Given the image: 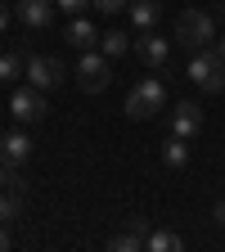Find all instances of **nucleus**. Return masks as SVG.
Masks as SVG:
<instances>
[{
  "label": "nucleus",
  "instance_id": "15",
  "mask_svg": "<svg viewBox=\"0 0 225 252\" xmlns=\"http://www.w3.org/2000/svg\"><path fill=\"white\" fill-rule=\"evenodd\" d=\"M23 68H27V54L5 50V54H0V86H14V81L23 77Z\"/></svg>",
  "mask_w": 225,
  "mask_h": 252
},
{
  "label": "nucleus",
  "instance_id": "18",
  "mask_svg": "<svg viewBox=\"0 0 225 252\" xmlns=\"http://www.w3.org/2000/svg\"><path fill=\"white\" fill-rule=\"evenodd\" d=\"M149 248H153V252H180V248H185V239H180V234H171V230H158V234H149Z\"/></svg>",
  "mask_w": 225,
  "mask_h": 252
},
{
  "label": "nucleus",
  "instance_id": "13",
  "mask_svg": "<svg viewBox=\"0 0 225 252\" xmlns=\"http://www.w3.org/2000/svg\"><path fill=\"white\" fill-rule=\"evenodd\" d=\"M158 18H162V0H131L126 5V23L140 27V32H149Z\"/></svg>",
  "mask_w": 225,
  "mask_h": 252
},
{
  "label": "nucleus",
  "instance_id": "19",
  "mask_svg": "<svg viewBox=\"0 0 225 252\" xmlns=\"http://www.w3.org/2000/svg\"><path fill=\"white\" fill-rule=\"evenodd\" d=\"M54 5H59L63 14H72V18H81V14H86V9L95 5V0H54Z\"/></svg>",
  "mask_w": 225,
  "mask_h": 252
},
{
  "label": "nucleus",
  "instance_id": "17",
  "mask_svg": "<svg viewBox=\"0 0 225 252\" xmlns=\"http://www.w3.org/2000/svg\"><path fill=\"white\" fill-rule=\"evenodd\" d=\"M126 45H131V41H126V32H104V36H99V50H104L108 59H122Z\"/></svg>",
  "mask_w": 225,
  "mask_h": 252
},
{
  "label": "nucleus",
  "instance_id": "11",
  "mask_svg": "<svg viewBox=\"0 0 225 252\" xmlns=\"http://www.w3.org/2000/svg\"><path fill=\"white\" fill-rule=\"evenodd\" d=\"M32 158V140L23 131H9V135H0V162L5 167H23Z\"/></svg>",
  "mask_w": 225,
  "mask_h": 252
},
{
  "label": "nucleus",
  "instance_id": "10",
  "mask_svg": "<svg viewBox=\"0 0 225 252\" xmlns=\"http://www.w3.org/2000/svg\"><path fill=\"white\" fill-rule=\"evenodd\" d=\"M171 131L176 135H198L203 131V108L194 104V99H185V104H176V113H171Z\"/></svg>",
  "mask_w": 225,
  "mask_h": 252
},
{
  "label": "nucleus",
  "instance_id": "7",
  "mask_svg": "<svg viewBox=\"0 0 225 252\" xmlns=\"http://www.w3.org/2000/svg\"><path fill=\"white\" fill-rule=\"evenodd\" d=\"M63 72L68 68H63V59H54V54H27V68H23V77L36 90H45V94L63 86Z\"/></svg>",
  "mask_w": 225,
  "mask_h": 252
},
{
  "label": "nucleus",
  "instance_id": "8",
  "mask_svg": "<svg viewBox=\"0 0 225 252\" xmlns=\"http://www.w3.org/2000/svg\"><path fill=\"white\" fill-rule=\"evenodd\" d=\"M54 9H59L54 0H18V23L32 32H45L54 23Z\"/></svg>",
  "mask_w": 225,
  "mask_h": 252
},
{
  "label": "nucleus",
  "instance_id": "4",
  "mask_svg": "<svg viewBox=\"0 0 225 252\" xmlns=\"http://www.w3.org/2000/svg\"><path fill=\"white\" fill-rule=\"evenodd\" d=\"M108 81H113V59L99 45H95V50H81V59H77V86L86 94H99V90H108Z\"/></svg>",
  "mask_w": 225,
  "mask_h": 252
},
{
  "label": "nucleus",
  "instance_id": "3",
  "mask_svg": "<svg viewBox=\"0 0 225 252\" xmlns=\"http://www.w3.org/2000/svg\"><path fill=\"white\" fill-rule=\"evenodd\" d=\"M185 77L194 81L203 94H221V90H225V59H221L212 45H207V50H194V54H189Z\"/></svg>",
  "mask_w": 225,
  "mask_h": 252
},
{
  "label": "nucleus",
  "instance_id": "24",
  "mask_svg": "<svg viewBox=\"0 0 225 252\" xmlns=\"http://www.w3.org/2000/svg\"><path fill=\"white\" fill-rule=\"evenodd\" d=\"M212 50H216V54L225 59V36H216V41H212Z\"/></svg>",
  "mask_w": 225,
  "mask_h": 252
},
{
  "label": "nucleus",
  "instance_id": "1",
  "mask_svg": "<svg viewBox=\"0 0 225 252\" xmlns=\"http://www.w3.org/2000/svg\"><path fill=\"white\" fill-rule=\"evenodd\" d=\"M212 41H216V18L207 9H180L176 14V45H185L194 54V50H207Z\"/></svg>",
  "mask_w": 225,
  "mask_h": 252
},
{
  "label": "nucleus",
  "instance_id": "9",
  "mask_svg": "<svg viewBox=\"0 0 225 252\" xmlns=\"http://www.w3.org/2000/svg\"><path fill=\"white\" fill-rule=\"evenodd\" d=\"M135 54L149 63V68H167V59H171V41H162L158 32H140V41H135Z\"/></svg>",
  "mask_w": 225,
  "mask_h": 252
},
{
  "label": "nucleus",
  "instance_id": "2",
  "mask_svg": "<svg viewBox=\"0 0 225 252\" xmlns=\"http://www.w3.org/2000/svg\"><path fill=\"white\" fill-rule=\"evenodd\" d=\"M162 104H167V86L158 81V77H140L131 86V94H126L122 113L131 117V122H149L153 113H162Z\"/></svg>",
  "mask_w": 225,
  "mask_h": 252
},
{
  "label": "nucleus",
  "instance_id": "22",
  "mask_svg": "<svg viewBox=\"0 0 225 252\" xmlns=\"http://www.w3.org/2000/svg\"><path fill=\"white\" fill-rule=\"evenodd\" d=\"M212 220H216V225H225V198L216 203V212H212Z\"/></svg>",
  "mask_w": 225,
  "mask_h": 252
},
{
  "label": "nucleus",
  "instance_id": "12",
  "mask_svg": "<svg viewBox=\"0 0 225 252\" xmlns=\"http://www.w3.org/2000/svg\"><path fill=\"white\" fill-rule=\"evenodd\" d=\"M99 36H104V32L95 27L90 18H72V23H68V32H63V41L77 45V50H95V45H99Z\"/></svg>",
  "mask_w": 225,
  "mask_h": 252
},
{
  "label": "nucleus",
  "instance_id": "6",
  "mask_svg": "<svg viewBox=\"0 0 225 252\" xmlns=\"http://www.w3.org/2000/svg\"><path fill=\"white\" fill-rule=\"evenodd\" d=\"M9 113H14V122L18 126H36V122H45V113H50V104H45V90H36V86H14V94H9Z\"/></svg>",
  "mask_w": 225,
  "mask_h": 252
},
{
  "label": "nucleus",
  "instance_id": "25",
  "mask_svg": "<svg viewBox=\"0 0 225 252\" xmlns=\"http://www.w3.org/2000/svg\"><path fill=\"white\" fill-rule=\"evenodd\" d=\"M216 14H221V18H225V0H221V5H216Z\"/></svg>",
  "mask_w": 225,
  "mask_h": 252
},
{
  "label": "nucleus",
  "instance_id": "23",
  "mask_svg": "<svg viewBox=\"0 0 225 252\" xmlns=\"http://www.w3.org/2000/svg\"><path fill=\"white\" fill-rule=\"evenodd\" d=\"M9 243H14V239H9V225H0V252H5Z\"/></svg>",
  "mask_w": 225,
  "mask_h": 252
},
{
  "label": "nucleus",
  "instance_id": "21",
  "mask_svg": "<svg viewBox=\"0 0 225 252\" xmlns=\"http://www.w3.org/2000/svg\"><path fill=\"white\" fill-rule=\"evenodd\" d=\"M9 23H14V9L5 5V0H0V36H5V32H9Z\"/></svg>",
  "mask_w": 225,
  "mask_h": 252
},
{
  "label": "nucleus",
  "instance_id": "5",
  "mask_svg": "<svg viewBox=\"0 0 225 252\" xmlns=\"http://www.w3.org/2000/svg\"><path fill=\"white\" fill-rule=\"evenodd\" d=\"M23 198H27L23 167H5L0 162V225H14V220L23 216Z\"/></svg>",
  "mask_w": 225,
  "mask_h": 252
},
{
  "label": "nucleus",
  "instance_id": "20",
  "mask_svg": "<svg viewBox=\"0 0 225 252\" xmlns=\"http://www.w3.org/2000/svg\"><path fill=\"white\" fill-rule=\"evenodd\" d=\"M126 5H131V0H95V9H99V14H126Z\"/></svg>",
  "mask_w": 225,
  "mask_h": 252
},
{
  "label": "nucleus",
  "instance_id": "14",
  "mask_svg": "<svg viewBox=\"0 0 225 252\" xmlns=\"http://www.w3.org/2000/svg\"><path fill=\"white\" fill-rule=\"evenodd\" d=\"M144 243H149V234H144V220H140V216H135V220H126V230L108 239L113 252H135V248H144Z\"/></svg>",
  "mask_w": 225,
  "mask_h": 252
},
{
  "label": "nucleus",
  "instance_id": "16",
  "mask_svg": "<svg viewBox=\"0 0 225 252\" xmlns=\"http://www.w3.org/2000/svg\"><path fill=\"white\" fill-rule=\"evenodd\" d=\"M162 162H167L171 171H180V167L189 162V149H185V135H176V140H167V144H162Z\"/></svg>",
  "mask_w": 225,
  "mask_h": 252
}]
</instances>
